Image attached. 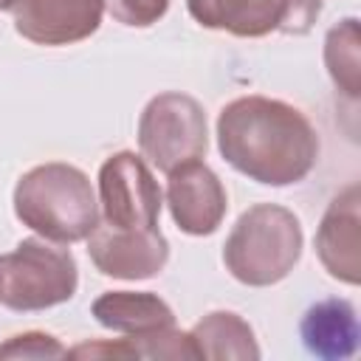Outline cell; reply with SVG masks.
<instances>
[{"label": "cell", "instance_id": "1", "mask_svg": "<svg viewBox=\"0 0 361 361\" xmlns=\"http://www.w3.org/2000/svg\"><path fill=\"white\" fill-rule=\"evenodd\" d=\"M217 149L223 161L262 186H290L310 175L319 158V135L310 118L271 96H240L217 116Z\"/></svg>", "mask_w": 361, "mask_h": 361}, {"label": "cell", "instance_id": "15", "mask_svg": "<svg viewBox=\"0 0 361 361\" xmlns=\"http://www.w3.org/2000/svg\"><path fill=\"white\" fill-rule=\"evenodd\" d=\"M324 68L333 85L347 96L361 93V28L358 17H344L324 37Z\"/></svg>", "mask_w": 361, "mask_h": 361}, {"label": "cell", "instance_id": "13", "mask_svg": "<svg viewBox=\"0 0 361 361\" xmlns=\"http://www.w3.org/2000/svg\"><path fill=\"white\" fill-rule=\"evenodd\" d=\"M90 313L102 327L121 333L127 338L147 336L175 324L172 307L149 290H104L93 299Z\"/></svg>", "mask_w": 361, "mask_h": 361}, {"label": "cell", "instance_id": "19", "mask_svg": "<svg viewBox=\"0 0 361 361\" xmlns=\"http://www.w3.org/2000/svg\"><path fill=\"white\" fill-rule=\"evenodd\" d=\"M71 358H138L135 347L127 338L118 341H85L68 350Z\"/></svg>", "mask_w": 361, "mask_h": 361}, {"label": "cell", "instance_id": "16", "mask_svg": "<svg viewBox=\"0 0 361 361\" xmlns=\"http://www.w3.org/2000/svg\"><path fill=\"white\" fill-rule=\"evenodd\" d=\"M127 341L135 347L138 358H197L192 336L178 330L175 324L155 330V333H147V336L127 338Z\"/></svg>", "mask_w": 361, "mask_h": 361}, {"label": "cell", "instance_id": "5", "mask_svg": "<svg viewBox=\"0 0 361 361\" xmlns=\"http://www.w3.org/2000/svg\"><path fill=\"white\" fill-rule=\"evenodd\" d=\"M209 147V124L200 102L180 90L152 96L138 116V149L158 172L200 161Z\"/></svg>", "mask_w": 361, "mask_h": 361}, {"label": "cell", "instance_id": "14", "mask_svg": "<svg viewBox=\"0 0 361 361\" xmlns=\"http://www.w3.org/2000/svg\"><path fill=\"white\" fill-rule=\"evenodd\" d=\"M192 344L197 350V358H217V361H257L259 344L251 330V324L231 313V310H212L206 313L192 330Z\"/></svg>", "mask_w": 361, "mask_h": 361}, {"label": "cell", "instance_id": "6", "mask_svg": "<svg viewBox=\"0 0 361 361\" xmlns=\"http://www.w3.org/2000/svg\"><path fill=\"white\" fill-rule=\"evenodd\" d=\"M324 0H186L195 23L212 31H228L243 39L265 34H307Z\"/></svg>", "mask_w": 361, "mask_h": 361}, {"label": "cell", "instance_id": "11", "mask_svg": "<svg viewBox=\"0 0 361 361\" xmlns=\"http://www.w3.org/2000/svg\"><path fill=\"white\" fill-rule=\"evenodd\" d=\"M316 257L322 268L344 282H361V186H344L324 209L322 223L316 228Z\"/></svg>", "mask_w": 361, "mask_h": 361}, {"label": "cell", "instance_id": "20", "mask_svg": "<svg viewBox=\"0 0 361 361\" xmlns=\"http://www.w3.org/2000/svg\"><path fill=\"white\" fill-rule=\"evenodd\" d=\"M8 3H11V0H0V11H6V8H8Z\"/></svg>", "mask_w": 361, "mask_h": 361}, {"label": "cell", "instance_id": "8", "mask_svg": "<svg viewBox=\"0 0 361 361\" xmlns=\"http://www.w3.org/2000/svg\"><path fill=\"white\" fill-rule=\"evenodd\" d=\"M87 254L99 274L113 279H152L169 259L161 228H118L99 223L87 237Z\"/></svg>", "mask_w": 361, "mask_h": 361}, {"label": "cell", "instance_id": "9", "mask_svg": "<svg viewBox=\"0 0 361 361\" xmlns=\"http://www.w3.org/2000/svg\"><path fill=\"white\" fill-rule=\"evenodd\" d=\"M14 31L45 48L73 45L99 31L104 0H11Z\"/></svg>", "mask_w": 361, "mask_h": 361}, {"label": "cell", "instance_id": "7", "mask_svg": "<svg viewBox=\"0 0 361 361\" xmlns=\"http://www.w3.org/2000/svg\"><path fill=\"white\" fill-rule=\"evenodd\" d=\"M164 192L147 161L130 149L113 152L99 169V212L118 228H155Z\"/></svg>", "mask_w": 361, "mask_h": 361}, {"label": "cell", "instance_id": "3", "mask_svg": "<svg viewBox=\"0 0 361 361\" xmlns=\"http://www.w3.org/2000/svg\"><path fill=\"white\" fill-rule=\"evenodd\" d=\"M302 245V223L290 209L279 203H257L231 226L223 245V265L237 282L268 288L293 271Z\"/></svg>", "mask_w": 361, "mask_h": 361}, {"label": "cell", "instance_id": "4", "mask_svg": "<svg viewBox=\"0 0 361 361\" xmlns=\"http://www.w3.org/2000/svg\"><path fill=\"white\" fill-rule=\"evenodd\" d=\"M76 288L79 268L62 243L28 237L14 251L0 254V305L8 310H48L71 302Z\"/></svg>", "mask_w": 361, "mask_h": 361}, {"label": "cell", "instance_id": "2", "mask_svg": "<svg viewBox=\"0 0 361 361\" xmlns=\"http://www.w3.org/2000/svg\"><path fill=\"white\" fill-rule=\"evenodd\" d=\"M14 214L34 234L51 243L87 240L99 226V197L90 178L65 161H48L28 169L14 186Z\"/></svg>", "mask_w": 361, "mask_h": 361}, {"label": "cell", "instance_id": "18", "mask_svg": "<svg viewBox=\"0 0 361 361\" xmlns=\"http://www.w3.org/2000/svg\"><path fill=\"white\" fill-rule=\"evenodd\" d=\"M169 8V0H104V11L127 28H149Z\"/></svg>", "mask_w": 361, "mask_h": 361}, {"label": "cell", "instance_id": "12", "mask_svg": "<svg viewBox=\"0 0 361 361\" xmlns=\"http://www.w3.org/2000/svg\"><path fill=\"white\" fill-rule=\"evenodd\" d=\"M299 336L307 353L324 361L350 358L358 350L361 327L353 302L347 299H322L310 305L302 316Z\"/></svg>", "mask_w": 361, "mask_h": 361}, {"label": "cell", "instance_id": "17", "mask_svg": "<svg viewBox=\"0 0 361 361\" xmlns=\"http://www.w3.org/2000/svg\"><path fill=\"white\" fill-rule=\"evenodd\" d=\"M68 347L59 344V338L39 333V330H28V333H17L11 338H6L0 344V358H65Z\"/></svg>", "mask_w": 361, "mask_h": 361}, {"label": "cell", "instance_id": "10", "mask_svg": "<svg viewBox=\"0 0 361 361\" xmlns=\"http://www.w3.org/2000/svg\"><path fill=\"white\" fill-rule=\"evenodd\" d=\"M166 206L172 223L189 237H209L220 228L228 195L223 180L203 161H189L166 175Z\"/></svg>", "mask_w": 361, "mask_h": 361}]
</instances>
